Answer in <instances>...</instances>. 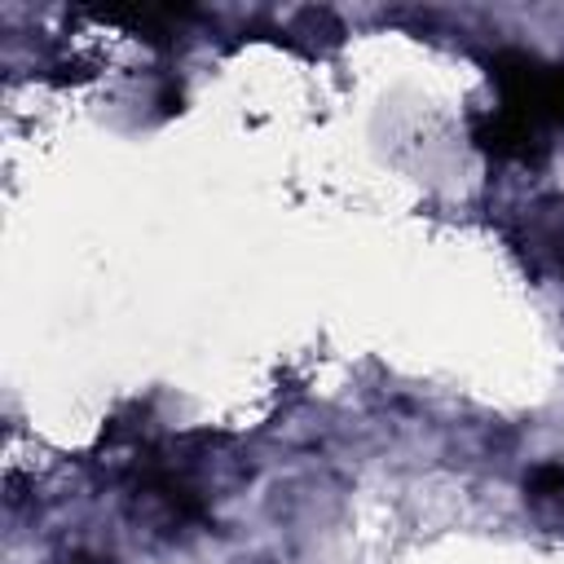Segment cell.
<instances>
[{
  "mask_svg": "<svg viewBox=\"0 0 564 564\" xmlns=\"http://www.w3.org/2000/svg\"><path fill=\"white\" fill-rule=\"evenodd\" d=\"M70 564H106V560H93V555H79V560H70Z\"/></svg>",
  "mask_w": 564,
  "mask_h": 564,
  "instance_id": "cell-4",
  "label": "cell"
},
{
  "mask_svg": "<svg viewBox=\"0 0 564 564\" xmlns=\"http://www.w3.org/2000/svg\"><path fill=\"white\" fill-rule=\"evenodd\" d=\"M476 141L489 150V154H498V159H520V163H529V159H538L546 145H542V123H533V119H524V115H516V110H507V106H498L494 115H485L480 123H476Z\"/></svg>",
  "mask_w": 564,
  "mask_h": 564,
  "instance_id": "cell-2",
  "label": "cell"
},
{
  "mask_svg": "<svg viewBox=\"0 0 564 564\" xmlns=\"http://www.w3.org/2000/svg\"><path fill=\"white\" fill-rule=\"evenodd\" d=\"M529 494H533V498L564 494V463H542V467L529 476Z\"/></svg>",
  "mask_w": 564,
  "mask_h": 564,
  "instance_id": "cell-3",
  "label": "cell"
},
{
  "mask_svg": "<svg viewBox=\"0 0 564 564\" xmlns=\"http://www.w3.org/2000/svg\"><path fill=\"white\" fill-rule=\"evenodd\" d=\"M489 70H494V84H498L507 110H516L533 123H546V119L564 123V66L507 48L489 62Z\"/></svg>",
  "mask_w": 564,
  "mask_h": 564,
  "instance_id": "cell-1",
  "label": "cell"
}]
</instances>
